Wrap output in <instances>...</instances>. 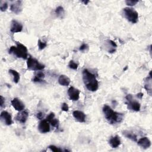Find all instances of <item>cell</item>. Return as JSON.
Returning <instances> with one entry per match:
<instances>
[{
  "instance_id": "obj_17",
  "label": "cell",
  "mask_w": 152,
  "mask_h": 152,
  "mask_svg": "<svg viewBox=\"0 0 152 152\" xmlns=\"http://www.w3.org/2000/svg\"><path fill=\"white\" fill-rule=\"evenodd\" d=\"M109 143L112 148H117L121 144V140L119 137L118 135L112 137L109 141Z\"/></svg>"
},
{
  "instance_id": "obj_21",
  "label": "cell",
  "mask_w": 152,
  "mask_h": 152,
  "mask_svg": "<svg viewBox=\"0 0 152 152\" xmlns=\"http://www.w3.org/2000/svg\"><path fill=\"white\" fill-rule=\"evenodd\" d=\"M9 73H10L13 77V81L15 83H18L20 81V74L19 73L14 69H10Z\"/></svg>"
},
{
  "instance_id": "obj_1",
  "label": "cell",
  "mask_w": 152,
  "mask_h": 152,
  "mask_svg": "<svg viewBox=\"0 0 152 152\" xmlns=\"http://www.w3.org/2000/svg\"><path fill=\"white\" fill-rule=\"evenodd\" d=\"M83 80L89 91L96 92L98 89L99 84L95 75L87 69L83 71Z\"/></svg>"
},
{
  "instance_id": "obj_32",
  "label": "cell",
  "mask_w": 152,
  "mask_h": 152,
  "mask_svg": "<svg viewBox=\"0 0 152 152\" xmlns=\"http://www.w3.org/2000/svg\"><path fill=\"white\" fill-rule=\"evenodd\" d=\"M108 43H109L112 47H114V48L117 47V44H116L114 41H111V40H108Z\"/></svg>"
},
{
  "instance_id": "obj_8",
  "label": "cell",
  "mask_w": 152,
  "mask_h": 152,
  "mask_svg": "<svg viewBox=\"0 0 152 152\" xmlns=\"http://www.w3.org/2000/svg\"><path fill=\"white\" fill-rule=\"evenodd\" d=\"M22 30H23V25L21 24V23L15 20H13L12 21L10 31L12 33H19V32H21Z\"/></svg>"
},
{
  "instance_id": "obj_24",
  "label": "cell",
  "mask_w": 152,
  "mask_h": 152,
  "mask_svg": "<svg viewBox=\"0 0 152 152\" xmlns=\"http://www.w3.org/2000/svg\"><path fill=\"white\" fill-rule=\"evenodd\" d=\"M68 67H69V68L75 70V69H77V68H78V64H76L74 61L71 60V61H70L69 62Z\"/></svg>"
},
{
  "instance_id": "obj_11",
  "label": "cell",
  "mask_w": 152,
  "mask_h": 152,
  "mask_svg": "<svg viewBox=\"0 0 152 152\" xmlns=\"http://www.w3.org/2000/svg\"><path fill=\"white\" fill-rule=\"evenodd\" d=\"M72 115L75 120L79 122H85L86 121V116L82 111H74L72 113Z\"/></svg>"
},
{
  "instance_id": "obj_26",
  "label": "cell",
  "mask_w": 152,
  "mask_h": 152,
  "mask_svg": "<svg viewBox=\"0 0 152 152\" xmlns=\"http://www.w3.org/2000/svg\"><path fill=\"white\" fill-rule=\"evenodd\" d=\"M49 148L52 150V151H55V152H61L62 151V149L59 148V147H56L55 145H51L49 146Z\"/></svg>"
},
{
  "instance_id": "obj_15",
  "label": "cell",
  "mask_w": 152,
  "mask_h": 152,
  "mask_svg": "<svg viewBox=\"0 0 152 152\" xmlns=\"http://www.w3.org/2000/svg\"><path fill=\"white\" fill-rule=\"evenodd\" d=\"M46 120L51 124V125L54 127H56V128L59 127V121L57 119L55 118V114L53 112H51L46 117Z\"/></svg>"
},
{
  "instance_id": "obj_16",
  "label": "cell",
  "mask_w": 152,
  "mask_h": 152,
  "mask_svg": "<svg viewBox=\"0 0 152 152\" xmlns=\"http://www.w3.org/2000/svg\"><path fill=\"white\" fill-rule=\"evenodd\" d=\"M128 102L127 103V106L129 109L135 112H138L140 110V104L138 102L134 101H132V100Z\"/></svg>"
},
{
  "instance_id": "obj_30",
  "label": "cell",
  "mask_w": 152,
  "mask_h": 152,
  "mask_svg": "<svg viewBox=\"0 0 152 152\" xmlns=\"http://www.w3.org/2000/svg\"><path fill=\"white\" fill-rule=\"evenodd\" d=\"M0 106L1 108L5 106V99L2 96H0Z\"/></svg>"
},
{
  "instance_id": "obj_35",
  "label": "cell",
  "mask_w": 152,
  "mask_h": 152,
  "mask_svg": "<svg viewBox=\"0 0 152 152\" xmlns=\"http://www.w3.org/2000/svg\"><path fill=\"white\" fill-rule=\"evenodd\" d=\"M137 96L138 98L141 99V98H143V93H138V94L137 95Z\"/></svg>"
},
{
  "instance_id": "obj_25",
  "label": "cell",
  "mask_w": 152,
  "mask_h": 152,
  "mask_svg": "<svg viewBox=\"0 0 152 152\" xmlns=\"http://www.w3.org/2000/svg\"><path fill=\"white\" fill-rule=\"evenodd\" d=\"M38 46H39V49L40 50H43L44 48H45L47 46V43L45 42H42L41 41L40 39L38 40Z\"/></svg>"
},
{
  "instance_id": "obj_10",
  "label": "cell",
  "mask_w": 152,
  "mask_h": 152,
  "mask_svg": "<svg viewBox=\"0 0 152 152\" xmlns=\"http://www.w3.org/2000/svg\"><path fill=\"white\" fill-rule=\"evenodd\" d=\"M1 119L2 121L4 122V123L7 125H10L13 124V121H12V118L8 112L7 111H3L1 113V115H0Z\"/></svg>"
},
{
  "instance_id": "obj_4",
  "label": "cell",
  "mask_w": 152,
  "mask_h": 152,
  "mask_svg": "<svg viewBox=\"0 0 152 152\" xmlns=\"http://www.w3.org/2000/svg\"><path fill=\"white\" fill-rule=\"evenodd\" d=\"M123 13L125 18L132 23V24L137 23L138 20V13L132 8H124L123 9Z\"/></svg>"
},
{
  "instance_id": "obj_19",
  "label": "cell",
  "mask_w": 152,
  "mask_h": 152,
  "mask_svg": "<svg viewBox=\"0 0 152 152\" xmlns=\"http://www.w3.org/2000/svg\"><path fill=\"white\" fill-rule=\"evenodd\" d=\"M70 79L65 75H61L58 79V83L63 86H68L70 84Z\"/></svg>"
},
{
  "instance_id": "obj_29",
  "label": "cell",
  "mask_w": 152,
  "mask_h": 152,
  "mask_svg": "<svg viewBox=\"0 0 152 152\" xmlns=\"http://www.w3.org/2000/svg\"><path fill=\"white\" fill-rule=\"evenodd\" d=\"M89 49V46L86 43H83L82 45V46L80 47V51H85Z\"/></svg>"
},
{
  "instance_id": "obj_13",
  "label": "cell",
  "mask_w": 152,
  "mask_h": 152,
  "mask_svg": "<svg viewBox=\"0 0 152 152\" xmlns=\"http://www.w3.org/2000/svg\"><path fill=\"white\" fill-rule=\"evenodd\" d=\"M28 117H29V113L27 110H25L23 111H21V112H19L17 115L16 119L17 121H18L20 123L24 124L26 122Z\"/></svg>"
},
{
  "instance_id": "obj_31",
  "label": "cell",
  "mask_w": 152,
  "mask_h": 152,
  "mask_svg": "<svg viewBox=\"0 0 152 152\" xmlns=\"http://www.w3.org/2000/svg\"><path fill=\"white\" fill-rule=\"evenodd\" d=\"M61 109L63 111H65V112H67L69 110V107L68 106V105L66 104V103H64L62 105V107H61Z\"/></svg>"
},
{
  "instance_id": "obj_18",
  "label": "cell",
  "mask_w": 152,
  "mask_h": 152,
  "mask_svg": "<svg viewBox=\"0 0 152 152\" xmlns=\"http://www.w3.org/2000/svg\"><path fill=\"white\" fill-rule=\"evenodd\" d=\"M144 88L147 92L148 94L151 96L152 83H151V77H150V76L146 77L144 80Z\"/></svg>"
},
{
  "instance_id": "obj_9",
  "label": "cell",
  "mask_w": 152,
  "mask_h": 152,
  "mask_svg": "<svg viewBox=\"0 0 152 152\" xmlns=\"http://www.w3.org/2000/svg\"><path fill=\"white\" fill-rule=\"evenodd\" d=\"M12 105L13 106V108L17 111L21 112L24 110L25 106V104L23 103L22 101H21L18 98H14L12 101Z\"/></svg>"
},
{
  "instance_id": "obj_5",
  "label": "cell",
  "mask_w": 152,
  "mask_h": 152,
  "mask_svg": "<svg viewBox=\"0 0 152 152\" xmlns=\"http://www.w3.org/2000/svg\"><path fill=\"white\" fill-rule=\"evenodd\" d=\"M28 69L33 71H41L45 68V65L41 64L38 60L32 57H29L27 61Z\"/></svg>"
},
{
  "instance_id": "obj_37",
  "label": "cell",
  "mask_w": 152,
  "mask_h": 152,
  "mask_svg": "<svg viewBox=\"0 0 152 152\" xmlns=\"http://www.w3.org/2000/svg\"><path fill=\"white\" fill-rule=\"evenodd\" d=\"M127 68H128V67H125V68L124 69V71H125V70L127 69Z\"/></svg>"
},
{
  "instance_id": "obj_22",
  "label": "cell",
  "mask_w": 152,
  "mask_h": 152,
  "mask_svg": "<svg viewBox=\"0 0 152 152\" xmlns=\"http://www.w3.org/2000/svg\"><path fill=\"white\" fill-rule=\"evenodd\" d=\"M123 134L124 135L125 137H126L127 138L131 139V140L134 141H137V135H135L134 133H132L130 131H124L123 132Z\"/></svg>"
},
{
  "instance_id": "obj_23",
  "label": "cell",
  "mask_w": 152,
  "mask_h": 152,
  "mask_svg": "<svg viewBox=\"0 0 152 152\" xmlns=\"http://www.w3.org/2000/svg\"><path fill=\"white\" fill-rule=\"evenodd\" d=\"M55 13L58 17H62V16L64 14V8L61 6L58 7L55 10Z\"/></svg>"
},
{
  "instance_id": "obj_28",
  "label": "cell",
  "mask_w": 152,
  "mask_h": 152,
  "mask_svg": "<svg viewBox=\"0 0 152 152\" xmlns=\"http://www.w3.org/2000/svg\"><path fill=\"white\" fill-rule=\"evenodd\" d=\"M7 9H8V4L5 2L1 4V6H0V9H1V11L3 12H6L7 10Z\"/></svg>"
},
{
  "instance_id": "obj_36",
  "label": "cell",
  "mask_w": 152,
  "mask_h": 152,
  "mask_svg": "<svg viewBox=\"0 0 152 152\" xmlns=\"http://www.w3.org/2000/svg\"><path fill=\"white\" fill-rule=\"evenodd\" d=\"M90 1H83V3H84L86 5L88 4V3H89Z\"/></svg>"
},
{
  "instance_id": "obj_20",
  "label": "cell",
  "mask_w": 152,
  "mask_h": 152,
  "mask_svg": "<svg viewBox=\"0 0 152 152\" xmlns=\"http://www.w3.org/2000/svg\"><path fill=\"white\" fill-rule=\"evenodd\" d=\"M45 77V74L41 71H38L35 75V77L33 79V82H41L42 81L43 79Z\"/></svg>"
},
{
  "instance_id": "obj_12",
  "label": "cell",
  "mask_w": 152,
  "mask_h": 152,
  "mask_svg": "<svg viewBox=\"0 0 152 152\" xmlns=\"http://www.w3.org/2000/svg\"><path fill=\"white\" fill-rule=\"evenodd\" d=\"M10 10L12 12L16 14H19L22 11V4L21 1H15L10 6Z\"/></svg>"
},
{
  "instance_id": "obj_27",
  "label": "cell",
  "mask_w": 152,
  "mask_h": 152,
  "mask_svg": "<svg viewBox=\"0 0 152 152\" xmlns=\"http://www.w3.org/2000/svg\"><path fill=\"white\" fill-rule=\"evenodd\" d=\"M138 1H134V0H127L125 1V3L128 6H134L137 3H138Z\"/></svg>"
},
{
  "instance_id": "obj_33",
  "label": "cell",
  "mask_w": 152,
  "mask_h": 152,
  "mask_svg": "<svg viewBox=\"0 0 152 152\" xmlns=\"http://www.w3.org/2000/svg\"><path fill=\"white\" fill-rule=\"evenodd\" d=\"M36 117L38 119H42L43 118V114L42 113V112H39L36 115Z\"/></svg>"
},
{
  "instance_id": "obj_14",
  "label": "cell",
  "mask_w": 152,
  "mask_h": 152,
  "mask_svg": "<svg viewBox=\"0 0 152 152\" xmlns=\"http://www.w3.org/2000/svg\"><path fill=\"white\" fill-rule=\"evenodd\" d=\"M137 144L144 149H147L151 146V141L150 140L146 137H143L140 138L138 141Z\"/></svg>"
},
{
  "instance_id": "obj_7",
  "label": "cell",
  "mask_w": 152,
  "mask_h": 152,
  "mask_svg": "<svg viewBox=\"0 0 152 152\" xmlns=\"http://www.w3.org/2000/svg\"><path fill=\"white\" fill-rule=\"evenodd\" d=\"M39 131L41 133H47L50 131L49 122L46 120H42L38 125Z\"/></svg>"
},
{
  "instance_id": "obj_6",
  "label": "cell",
  "mask_w": 152,
  "mask_h": 152,
  "mask_svg": "<svg viewBox=\"0 0 152 152\" xmlns=\"http://www.w3.org/2000/svg\"><path fill=\"white\" fill-rule=\"evenodd\" d=\"M80 92L77 89L71 86L69 88L68 90V95L71 100L73 101H77L79 99Z\"/></svg>"
},
{
  "instance_id": "obj_2",
  "label": "cell",
  "mask_w": 152,
  "mask_h": 152,
  "mask_svg": "<svg viewBox=\"0 0 152 152\" xmlns=\"http://www.w3.org/2000/svg\"><path fill=\"white\" fill-rule=\"evenodd\" d=\"M103 112L106 120L111 124L120 123L124 119V114L115 112L108 105H105L103 108Z\"/></svg>"
},
{
  "instance_id": "obj_3",
  "label": "cell",
  "mask_w": 152,
  "mask_h": 152,
  "mask_svg": "<svg viewBox=\"0 0 152 152\" xmlns=\"http://www.w3.org/2000/svg\"><path fill=\"white\" fill-rule=\"evenodd\" d=\"M9 54H13L17 58L26 59L28 57V49L23 44L17 43V46H12L9 49Z\"/></svg>"
},
{
  "instance_id": "obj_34",
  "label": "cell",
  "mask_w": 152,
  "mask_h": 152,
  "mask_svg": "<svg viewBox=\"0 0 152 152\" xmlns=\"http://www.w3.org/2000/svg\"><path fill=\"white\" fill-rule=\"evenodd\" d=\"M126 99L128 101H131L132 100V96L131 95H128L126 97H125Z\"/></svg>"
}]
</instances>
